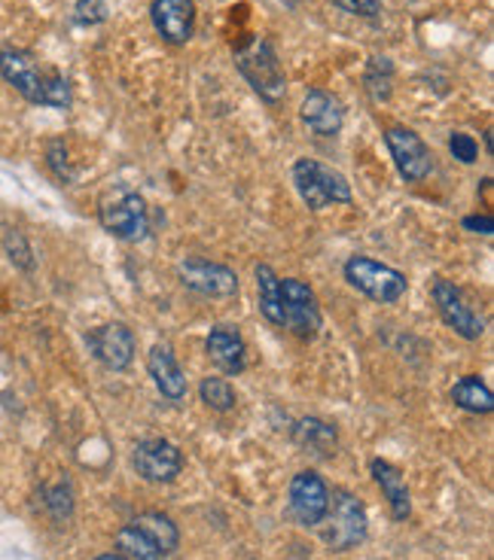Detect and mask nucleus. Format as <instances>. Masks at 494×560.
Wrapping results in <instances>:
<instances>
[{
    "instance_id": "obj_3",
    "label": "nucleus",
    "mask_w": 494,
    "mask_h": 560,
    "mask_svg": "<svg viewBox=\"0 0 494 560\" xmlns=\"http://www.w3.org/2000/svg\"><path fill=\"white\" fill-rule=\"evenodd\" d=\"M294 186L309 210H324L330 205H352V183L318 159H299L294 165Z\"/></svg>"
},
{
    "instance_id": "obj_9",
    "label": "nucleus",
    "mask_w": 494,
    "mask_h": 560,
    "mask_svg": "<svg viewBox=\"0 0 494 560\" xmlns=\"http://www.w3.org/2000/svg\"><path fill=\"white\" fill-rule=\"evenodd\" d=\"M384 143L394 155V165L400 171V177L410 183H422L424 177H430L434 171V155L412 128H388L384 131Z\"/></svg>"
},
{
    "instance_id": "obj_18",
    "label": "nucleus",
    "mask_w": 494,
    "mask_h": 560,
    "mask_svg": "<svg viewBox=\"0 0 494 560\" xmlns=\"http://www.w3.org/2000/svg\"><path fill=\"white\" fill-rule=\"evenodd\" d=\"M369 469H372V478H376V485L384 493V500L391 503V512H394L397 521H406L412 515V500H410V488H406V478L403 472L391 466L388 460H372L369 463Z\"/></svg>"
},
{
    "instance_id": "obj_19",
    "label": "nucleus",
    "mask_w": 494,
    "mask_h": 560,
    "mask_svg": "<svg viewBox=\"0 0 494 560\" xmlns=\"http://www.w3.org/2000/svg\"><path fill=\"white\" fill-rule=\"evenodd\" d=\"M256 295H260V314L275 326H284L282 308V278L272 266H256Z\"/></svg>"
},
{
    "instance_id": "obj_29",
    "label": "nucleus",
    "mask_w": 494,
    "mask_h": 560,
    "mask_svg": "<svg viewBox=\"0 0 494 560\" xmlns=\"http://www.w3.org/2000/svg\"><path fill=\"white\" fill-rule=\"evenodd\" d=\"M7 253H10V259H13V262L19 268H31V266H34L28 244H25V238H22L19 232H10V235H7Z\"/></svg>"
},
{
    "instance_id": "obj_30",
    "label": "nucleus",
    "mask_w": 494,
    "mask_h": 560,
    "mask_svg": "<svg viewBox=\"0 0 494 560\" xmlns=\"http://www.w3.org/2000/svg\"><path fill=\"white\" fill-rule=\"evenodd\" d=\"M330 3H333V7H340V10H345V13L367 15V19L381 13V0H330Z\"/></svg>"
},
{
    "instance_id": "obj_14",
    "label": "nucleus",
    "mask_w": 494,
    "mask_h": 560,
    "mask_svg": "<svg viewBox=\"0 0 494 560\" xmlns=\"http://www.w3.org/2000/svg\"><path fill=\"white\" fill-rule=\"evenodd\" d=\"M150 19L162 40L171 46H184L196 28V3L193 0H153Z\"/></svg>"
},
{
    "instance_id": "obj_32",
    "label": "nucleus",
    "mask_w": 494,
    "mask_h": 560,
    "mask_svg": "<svg viewBox=\"0 0 494 560\" xmlns=\"http://www.w3.org/2000/svg\"><path fill=\"white\" fill-rule=\"evenodd\" d=\"M95 560H126V558H123V555H101V558Z\"/></svg>"
},
{
    "instance_id": "obj_21",
    "label": "nucleus",
    "mask_w": 494,
    "mask_h": 560,
    "mask_svg": "<svg viewBox=\"0 0 494 560\" xmlns=\"http://www.w3.org/2000/svg\"><path fill=\"white\" fill-rule=\"evenodd\" d=\"M294 435H297V442L302 445V448L311 451V454H318V457H330V454H336V445H340V435H336V430L318 418L299 420L297 433Z\"/></svg>"
},
{
    "instance_id": "obj_23",
    "label": "nucleus",
    "mask_w": 494,
    "mask_h": 560,
    "mask_svg": "<svg viewBox=\"0 0 494 560\" xmlns=\"http://www.w3.org/2000/svg\"><path fill=\"white\" fill-rule=\"evenodd\" d=\"M135 527H141L150 539H153L156 546L162 548L165 555H171V551H177V546H181V533H177V527H174V521L169 518V515H162V512H143V515H138V518L131 521Z\"/></svg>"
},
{
    "instance_id": "obj_2",
    "label": "nucleus",
    "mask_w": 494,
    "mask_h": 560,
    "mask_svg": "<svg viewBox=\"0 0 494 560\" xmlns=\"http://www.w3.org/2000/svg\"><path fill=\"white\" fill-rule=\"evenodd\" d=\"M235 68L251 83L256 95L268 104H278L287 95V77L275 46L266 37H251L235 49Z\"/></svg>"
},
{
    "instance_id": "obj_6",
    "label": "nucleus",
    "mask_w": 494,
    "mask_h": 560,
    "mask_svg": "<svg viewBox=\"0 0 494 560\" xmlns=\"http://www.w3.org/2000/svg\"><path fill=\"white\" fill-rule=\"evenodd\" d=\"M99 220L119 241H138L147 235V205L131 189H114L101 198Z\"/></svg>"
},
{
    "instance_id": "obj_7",
    "label": "nucleus",
    "mask_w": 494,
    "mask_h": 560,
    "mask_svg": "<svg viewBox=\"0 0 494 560\" xmlns=\"http://www.w3.org/2000/svg\"><path fill=\"white\" fill-rule=\"evenodd\" d=\"M282 308H284V326L302 341H311L321 332V308L318 299L311 293L309 283L297 278L282 280Z\"/></svg>"
},
{
    "instance_id": "obj_22",
    "label": "nucleus",
    "mask_w": 494,
    "mask_h": 560,
    "mask_svg": "<svg viewBox=\"0 0 494 560\" xmlns=\"http://www.w3.org/2000/svg\"><path fill=\"white\" fill-rule=\"evenodd\" d=\"M116 548L123 551V558L126 560H165L169 558V555L156 546L153 539H150V536H147L141 527H135V524H126L123 530L116 533Z\"/></svg>"
},
{
    "instance_id": "obj_13",
    "label": "nucleus",
    "mask_w": 494,
    "mask_h": 560,
    "mask_svg": "<svg viewBox=\"0 0 494 560\" xmlns=\"http://www.w3.org/2000/svg\"><path fill=\"white\" fill-rule=\"evenodd\" d=\"M181 283L196 290L202 295H211V299H229V295L239 293V278L235 271L227 266H217L208 259H186L177 268Z\"/></svg>"
},
{
    "instance_id": "obj_4",
    "label": "nucleus",
    "mask_w": 494,
    "mask_h": 560,
    "mask_svg": "<svg viewBox=\"0 0 494 560\" xmlns=\"http://www.w3.org/2000/svg\"><path fill=\"white\" fill-rule=\"evenodd\" d=\"M345 280L352 283L357 293H364L379 305H391L397 299H403L410 290V280L406 275H400L397 268L381 266L369 256H352L345 262Z\"/></svg>"
},
{
    "instance_id": "obj_17",
    "label": "nucleus",
    "mask_w": 494,
    "mask_h": 560,
    "mask_svg": "<svg viewBox=\"0 0 494 560\" xmlns=\"http://www.w3.org/2000/svg\"><path fill=\"white\" fill-rule=\"evenodd\" d=\"M147 365H150V375H153L159 393L171 399V402H181L186 396V375L184 369L177 365L174 353H171L169 345H156L147 357Z\"/></svg>"
},
{
    "instance_id": "obj_25",
    "label": "nucleus",
    "mask_w": 494,
    "mask_h": 560,
    "mask_svg": "<svg viewBox=\"0 0 494 560\" xmlns=\"http://www.w3.org/2000/svg\"><path fill=\"white\" fill-rule=\"evenodd\" d=\"M367 89L376 101L391 98V61L388 58H372L367 70Z\"/></svg>"
},
{
    "instance_id": "obj_1",
    "label": "nucleus",
    "mask_w": 494,
    "mask_h": 560,
    "mask_svg": "<svg viewBox=\"0 0 494 560\" xmlns=\"http://www.w3.org/2000/svg\"><path fill=\"white\" fill-rule=\"evenodd\" d=\"M0 77L31 104L56 107V110H65L71 104L68 80L58 70L43 68L28 49H15V46L0 49Z\"/></svg>"
},
{
    "instance_id": "obj_31",
    "label": "nucleus",
    "mask_w": 494,
    "mask_h": 560,
    "mask_svg": "<svg viewBox=\"0 0 494 560\" xmlns=\"http://www.w3.org/2000/svg\"><path fill=\"white\" fill-rule=\"evenodd\" d=\"M464 229L476 232V235H494V220L492 217H467Z\"/></svg>"
},
{
    "instance_id": "obj_12",
    "label": "nucleus",
    "mask_w": 494,
    "mask_h": 560,
    "mask_svg": "<svg viewBox=\"0 0 494 560\" xmlns=\"http://www.w3.org/2000/svg\"><path fill=\"white\" fill-rule=\"evenodd\" d=\"M135 469L143 481L165 485V481H174L181 476L184 454L177 451V445H171L169 439H143L135 448Z\"/></svg>"
},
{
    "instance_id": "obj_27",
    "label": "nucleus",
    "mask_w": 494,
    "mask_h": 560,
    "mask_svg": "<svg viewBox=\"0 0 494 560\" xmlns=\"http://www.w3.org/2000/svg\"><path fill=\"white\" fill-rule=\"evenodd\" d=\"M449 150L458 162H464V165H473L476 162V155H480V143L464 135V131H455L452 138H449Z\"/></svg>"
},
{
    "instance_id": "obj_8",
    "label": "nucleus",
    "mask_w": 494,
    "mask_h": 560,
    "mask_svg": "<svg viewBox=\"0 0 494 560\" xmlns=\"http://www.w3.org/2000/svg\"><path fill=\"white\" fill-rule=\"evenodd\" d=\"M290 515L299 527H318L324 524L326 509H330V488L318 472H297L290 481Z\"/></svg>"
},
{
    "instance_id": "obj_24",
    "label": "nucleus",
    "mask_w": 494,
    "mask_h": 560,
    "mask_svg": "<svg viewBox=\"0 0 494 560\" xmlns=\"http://www.w3.org/2000/svg\"><path fill=\"white\" fill-rule=\"evenodd\" d=\"M198 396L211 411H232L235 408V390L227 378H205L198 384Z\"/></svg>"
},
{
    "instance_id": "obj_11",
    "label": "nucleus",
    "mask_w": 494,
    "mask_h": 560,
    "mask_svg": "<svg viewBox=\"0 0 494 560\" xmlns=\"http://www.w3.org/2000/svg\"><path fill=\"white\" fill-rule=\"evenodd\" d=\"M92 357L111 372H123L135 360V336L126 323H104L85 336Z\"/></svg>"
},
{
    "instance_id": "obj_28",
    "label": "nucleus",
    "mask_w": 494,
    "mask_h": 560,
    "mask_svg": "<svg viewBox=\"0 0 494 560\" xmlns=\"http://www.w3.org/2000/svg\"><path fill=\"white\" fill-rule=\"evenodd\" d=\"M104 15H107L104 0H80L73 19H77L80 25H99V22H104Z\"/></svg>"
},
{
    "instance_id": "obj_26",
    "label": "nucleus",
    "mask_w": 494,
    "mask_h": 560,
    "mask_svg": "<svg viewBox=\"0 0 494 560\" xmlns=\"http://www.w3.org/2000/svg\"><path fill=\"white\" fill-rule=\"evenodd\" d=\"M46 505H49V512H53V518H68L71 515V488L68 485H56V488L46 490Z\"/></svg>"
},
{
    "instance_id": "obj_5",
    "label": "nucleus",
    "mask_w": 494,
    "mask_h": 560,
    "mask_svg": "<svg viewBox=\"0 0 494 560\" xmlns=\"http://www.w3.org/2000/svg\"><path fill=\"white\" fill-rule=\"evenodd\" d=\"M324 521V542L333 551H348L367 539V509L348 490H333Z\"/></svg>"
},
{
    "instance_id": "obj_10",
    "label": "nucleus",
    "mask_w": 494,
    "mask_h": 560,
    "mask_svg": "<svg viewBox=\"0 0 494 560\" xmlns=\"http://www.w3.org/2000/svg\"><path fill=\"white\" fill-rule=\"evenodd\" d=\"M434 302H437L439 317L446 320V326L452 329L455 336L467 338V341H476L485 332V320L467 305L464 293L455 287L452 280H434Z\"/></svg>"
},
{
    "instance_id": "obj_15",
    "label": "nucleus",
    "mask_w": 494,
    "mask_h": 560,
    "mask_svg": "<svg viewBox=\"0 0 494 560\" xmlns=\"http://www.w3.org/2000/svg\"><path fill=\"white\" fill-rule=\"evenodd\" d=\"M302 122L318 135V138H333L340 135L345 122V107L336 95H330L324 89H314L302 101Z\"/></svg>"
},
{
    "instance_id": "obj_16",
    "label": "nucleus",
    "mask_w": 494,
    "mask_h": 560,
    "mask_svg": "<svg viewBox=\"0 0 494 560\" xmlns=\"http://www.w3.org/2000/svg\"><path fill=\"white\" fill-rule=\"evenodd\" d=\"M208 357L227 375L244 372L248 348H244V338H241L239 329L235 326H217V329H211V336H208Z\"/></svg>"
},
{
    "instance_id": "obj_20",
    "label": "nucleus",
    "mask_w": 494,
    "mask_h": 560,
    "mask_svg": "<svg viewBox=\"0 0 494 560\" xmlns=\"http://www.w3.org/2000/svg\"><path fill=\"white\" fill-rule=\"evenodd\" d=\"M452 402L470 415H492L494 411V396L480 375H467L458 381L452 387Z\"/></svg>"
}]
</instances>
